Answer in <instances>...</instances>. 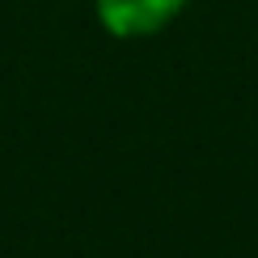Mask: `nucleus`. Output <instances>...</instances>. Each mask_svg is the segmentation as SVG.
I'll list each match as a JSON object with an SVG mask.
<instances>
[{
	"label": "nucleus",
	"mask_w": 258,
	"mask_h": 258,
	"mask_svg": "<svg viewBox=\"0 0 258 258\" xmlns=\"http://www.w3.org/2000/svg\"><path fill=\"white\" fill-rule=\"evenodd\" d=\"M93 9H98V21L106 34L148 38V34H161L186 9V0H93Z\"/></svg>",
	"instance_id": "nucleus-1"
}]
</instances>
